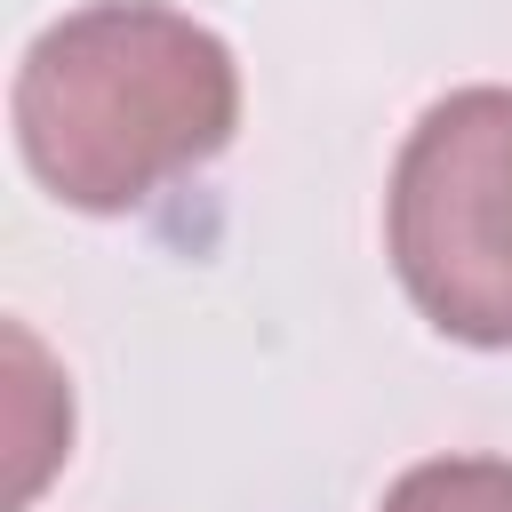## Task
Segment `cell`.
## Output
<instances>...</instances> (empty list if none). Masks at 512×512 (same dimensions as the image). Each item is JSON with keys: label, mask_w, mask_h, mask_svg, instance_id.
I'll use <instances>...</instances> for the list:
<instances>
[{"label": "cell", "mask_w": 512, "mask_h": 512, "mask_svg": "<svg viewBox=\"0 0 512 512\" xmlns=\"http://www.w3.org/2000/svg\"><path fill=\"white\" fill-rule=\"evenodd\" d=\"M8 120L48 200L128 216L232 144L240 64L168 0H88L24 48Z\"/></svg>", "instance_id": "6da1fadb"}, {"label": "cell", "mask_w": 512, "mask_h": 512, "mask_svg": "<svg viewBox=\"0 0 512 512\" xmlns=\"http://www.w3.org/2000/svg\"><path fill=\"white\" fill-rule=\"evenodd\" d=\"M384 256L408 304L472 352H512V88L416 112L384 184Z\"/></svg>", "instance_id": "7a4b0ae2"}, {"label": "cell", "mask_w": 512, "mask_h": 512, "mask_svg": "<svg viewBox=\"0 0 512 512\" xmlns=\"http://www.w3.org/2000/svg\"><path fill=\"white\" fill-rule=\"evenodd\" d=\"M376 512H512V456H424Z\"/></svg>", "instance_id": "3957f363"}]
</instances>
